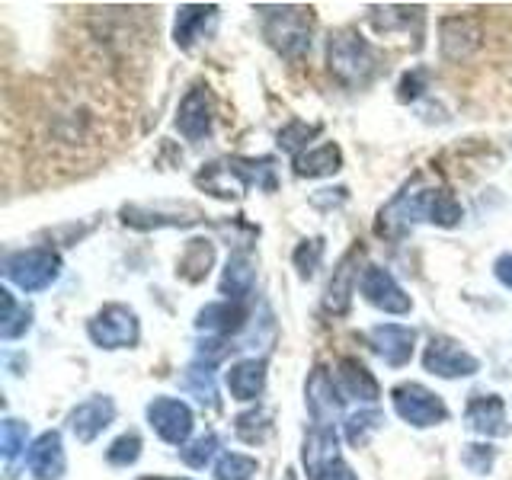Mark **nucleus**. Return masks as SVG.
I'll list each match as a JSON object with an SVG mask.
<instances>
[{"mask_svg": "<svg viewBox=\"0 0 512 480\" xmlns=\"http://www.w3.org/2000/svg\"><path fill=\"white\" fill-rule=\"evenodd\" d=\"M426 71L423 68H416V71H407L404 77H400V87H397V96H400V103H413L416 96H420L426 90Z\"/></svg>", "mask_w": 512, "mask_h": 480, "instance_id": "nucleus-38", "label": "nucleus"}, {"mask_svg": "<svg viewBox=\"0 0 512 480\" xmlns=\"http://www.w3.org/2000/svg\"><path fill=\"white\" fill-rule=\"evenodd\" d=\"M336 381H340V391L346 397H356V400H378L381 397L375 375L368 372L359 359H340V365H336Z\"/></svg>", "mask_w": 512, "mask_h": 480, "instance_id": "nucleus-22", "label": "nucleus"}, {"mask_svg": "<svg viewBox=\"0 0 512 480\" xmlns=\"http://www.w3.org/2000/svg\"><path fill=\"white\" fill-rule=\"evenodd\" d=\"M493 458H496V452L490 445H464V455H461L464 468L474 474H487L493 468Z\"/></svg>", "mask_w": 512, "mask_h": 480, "instance_id": "nucleus-37", "label": "nucleus"}, {"mask_svg": "<svg viewBox=\"0 0 512 480\" xmlns=\"http://www.w3.org/2000/svg\"><path fill=\"white\" fill-rule=\"evenodd\" d=\"M29 324H32V308H20L10 324L0 327V336H4V340H20V336L29 330Z\"/></svg>", "mask_w": 512, "mask_h": 480, "instance_id": "nucleus-39", "label": "nucleus"}, {"mask_svg": "<svg viewBox=\"0 0 512 480\" xmlns=\"http://www.w3.org/2000/svg\"><path fill=\"white\" fill-rule=\"evenodd\" d=\"M365 260V250L356 244L352 250L343 253V260L336 263L330 285L324 292V311L327 314H346L349 304H352V292H356V282H359V266Z\"/></svg>", "mask_w": 512, "mask_h": 480, "instance_id": "nucleus-13", "label": "nucleus"}, {"mask_svg": "<svg viewBox=\"0 0 512 480\" xmlns=\"http://www.w3.org/2000/svg\"><path fill=\"white\" fill-rule=\"evenodd\" d=\"M384 426V413L381 410H359L352 413L346 420V442L352 448H365L368 442H372L375 432H381Z\"/></svg>", "mask_w": 512, "mask_h": 480, "instance_id": "nucleus-27", "label": "nucleus"}, {"mask_svg": "<svg viewBox=\"0 0 512 480\" xmlns=\"http://www.w3.org/2000/svg\"><path fill=\"white\" fill-rule=\"evenodd\" d=\"M461 218H464L461 202L448 189L436 186V192H432V202H429V218L426 221L439 224V228H455Z\"/></svg>", "mask_w": 512, "mask_h": 480, "instance_id": "nucleus-29", "label": "nucleus"}, {"mask_svg": "<svg viewBox=\"0 0 512 480\" xmlns=\"http://www.w3.org/2000/svg\"><path fill=\"white\" fill-rule=\"evenodd\" d=\"M272 164H276L272 157H224L196 173V186L218 199H237L250 186H263L272 192L276 189V173H272L276 167Z\"/></svg>", "mask_w": 512, "mask_h": 480, "instance_id": "nucleus-1", "label": "nucleus"}, {"mask_svg": "<svg viewBox=\"0 0 512 480\" xmlns=\"http://www.w3.org/2000/svg\"><path fill=\"white\" fill-rule=\"evenodd\" d=\"M4 276L23 292H45L61 276V256L52 247L16 250L4 260Z\"/></svg>", "mask_w": 512, "mask_h": 480, "instance_id": "nucleus-4", "label": "nucleus"}, {"mask_svg": "<svg viewBox=\"0 0 512 480\" xmlns=\"http://www.w3.org/2000/svg\"><path fill=\"white\" fill-rule=\"evenodd\" d=\"M301 461L304 471H308L311 480H317L330 464L343 461L340 458V442H336V432L330 426H311V432L304 436V448H301Z\"/></svg>", "mask_w": 512, "mask_h": 480, "instance_id": "nucleus-17", "label": "nucleus"}, {"mask_svg": "<svg viewBox=\"0 0 512 480\" xmlns=\"http://www.w3.org/2000/svg\"><path fill=\"white\" fill-rule=\"evenodd\" d=\"M317 480H359V477H356V471H352L346 461H336V464H330V468H327L324 474H320Z\"/></svg>", "mask_w": 512, "mask_h": 480, "instance_id": "nucleus-41", "label": "nucleus"}, {"mask_svg": "<svg viewBox=\"0 0 512 480\" xmlns=\"http://www.w3.org/2000/svg\"><path fill=\"white\" fill-rule=\"evenodd\" d=\"M253 285H256V263H253V256L247 250L231 253L228 266H224V272H221V285H218L224 301H244L253 292Z\"/></svg>", "mask_w": 512, "mask_h": 480, "instance_id": "nucleus-20", "label": "nucleus"}, {"mask_svg": "<svg viewBox=\"0 0 512 480\" xmlns=\"http://www.w3.org/2000/svg\"><path fill=\"white\" fill-rule=\"evenodd\" d=\"M234 432H237V439H244L247 445H260L269 439V432H272V413L266 407L240 413L234 420Z\"/></svg>", "mask_w": 512, "mask_h": 480, "instance_id": "nucleus-26", "label": "nucleus"}, {"mask_svg": "<svg viewBox=\"0 0 512 480\" xmlns=\"http://www.w3.org/2000/svg\"><path fill=\"white\" fill-rule=\"evenodd\" d=\"M215 263V247L212 240H189L186 253L180 256V266H176V276L186 279V282H202L208 276V269Z\"/></svg>", "mask_w": 512, "mask_h": 480, "instance_id": "nucleus-25", "label": "nucleus"}, {"mask_svg": "<svg viewBox=\"0 0 512 480\" xmlns=\"http://www.w3.org/2000/svg\"><path fill=\"white\" fill-rule=\"evenodd\" d=\"M368 343H372V349L384 362L400 368V365H407L413 356L416 330L404 327V324H378V327H372V333H368Z\"/></svg>", "mask_w": 512, "mask_h": 480, "instance_id": "nucleus-15", "label": "nucleus"}, {"mask_svg": "<svg viewBox=\"0 0 512 480\" xmlns=\"http://www.w3.org/2000/svg\"><path fill=\"white\" fill-rule=\"evenodd\" d=\"M138 458H141V436L138 432H125V436H119L106 448V461L116 464V468H132Z\"/></svg>", "mask_w": 512, "mask_h": 480, "instance_id": "nucleus-34", "label": "nucleus"}, {"mask_svg": "<svg viewBox=\"0 0 512 480\" xmlns=\"http://www.w3.org/2000/svg\"><path fill=\"white\" fill-rule=\"evenodd\" d=\"M372 20L378 32H391V29H410V23L423 20V7H372Z\"/></svg>", "mask_w": 512, "mask_h": 480, "instance_id": "nucleus-31", "label": "nucleus"}, {"mask_svg": "<svg viewBox=\"0 0 512 480\" xmlns=\"http://www.w3.org/2000/svg\"><path fill=\"white\" fill-rule=\"evenodd\" d=\"M0 301H4V314H0V327H4V324H10V320L16 317V301H13V295L7 292V288L0 292Z\"/></svg>", "mask_w": 512, "mask_h": 480, "instance_id": "nucleus-43", "label": "nucleus"}, {"mask_svg": "<svg viewBox=\"0 0 512 480\" xmlns=\"http://www.w3.org/2000/svg\"><path fill=\"white\" fill-rule=\"evenodd\" d=\"M144 480H180V477H144ZM186 480V477H183Z\"/></svg>", "mask_w": 512, "mask_h": 480, "instance_id": "nucleus-44", "label": "nucleus"}, {"mask_svg": "<svg viewBox=\"0 0 512 480\" xmlns=\"http://www.w3.org/2000/svg\"><path fill=\"white\" fill-rule=\"evenodd\" d=\"M362 298L384 314H410L413 308L410 295L384 266H368L362 272Z\"/></svg>", "mask_w": 512, "mask_h": 480, "instance_id": "nucleus-10", "label": "nucleus"}, {"mask_svg": "<svg viewBox=\"0 0 512 480\" xmlns=\"http://www.w3.org/2000/svg\"><path fill=\"white\" fill-rule=\"evenodd\" d=\"M26 468H29L32 477H39V480H61L64 477V468H68V461H64L61 436H58L55 429L52 432H42V436L29 445Z\"/></svg>", "mask_w": 512, "mask_h": 480, "instance_id": "nucleus-16", "label": "nucleus"}, {"mask_svg": "<svg viewBox=\"0 0 512 480\" xmlns=\"http://www.w3.org/2000/svg\"><path fill=\"white\" fill-rule=\"evenodd\" d=\"M215 452H218V436L215 432H205V436H199L196 442L183 448L180 458H183V464H189L192 471H202L205 464L215 458Z\"/></svg>", "mask_w": 512, "mask_h": 480, "instance_id": "nucleus-36", "label": "nucleus"}, {"mask_svg": "<svg viewBox=\"0 0 512 480\" xmlns=\"http://www.w3.org/2000/svg\"><path fill=\"white\" fill-rule=\"evenodd\" d=\"M320 260H324V237L301 240L292 253V263H295L301 279H314V272L320 269Z\"/></svg>", "mask_w": 512, "mask_h": 480, "instance_id": "nucleus-33", "label": "nucleus"}, {"mask_svg": "<svg viewBox=\"0 0 512 480\" xmlns=\"http://www.w3.org/2000/svg\"><path fill=\"white\" fill-rule=\"evenodd\" d=\"M231 349H234V346H228V343H224V340H212V343H202V346H199V352H196V356H199V362L212 365V362H218V359H224V356H228Z\"/></svg>", "mask_w": 512, "mask_h": 480, "instance_id": "nucleus-40", "label": "nucleus"}, {"mask_svg": "<svg viewBox=\"0 0 512 480\" xmlns=\"http://www.w3.org/2000/svg\"><path fill=\"white\" fill-rule=\"evenodd\" d=\"M282 480H295V471H285V477Z\"/></svg>", "mask_w": 512, "mask_h": 480, "instance_id": "nucleus-45", "label": "nucleus"}, {"mask_svg": "<svg viewBox=\"0 0 512 480\" xmlns=\"http://www.w3.org/2000/svg\"><path fill=\"white\" fill-rule=\"evenodd\" d=\"M480 42H484V29L474 20V16H445L439 26V48L445 61H468Z\"/></svg>", "mask_w": 512, "mask_h": 480, "instance_id": "nucleus-11", "label": "nucleus"}, {"mask_svg": "<svg viewBox=\"0 0 512 480\" xmlns=\"http://www.w3.org/2000/svg\"><path fill=\"white\" fill-rule=\"evenodd\" d=\"M391 404H394L400 420L416 426V429L439 426V423L448 420L445 400L436 391H429V388H423V384H416V381L397 384V388L391 391Z\"/></svg>", "mask_w": 512, "mask_h": 480, "instance_id": "nucleus-5", "label": "nucleus"}, {"mask_svg": "<svg viewBox=\"0 0 512 480\" xmlns=\"http://www.w3.org/2000/svg\"><path fill=\"white\" fill-rule=\"evenodd\" d=\"M87 333L100 349H128L141 336L138 314L132 308H125V304H106L103 311L93 314Z\"/></svg>", "mask_w": 512, "mask_h": 480, "instance_id": "nucleus-6", "label": "nucleus"}, {"mask_svg": "<svg viewBox=\"0 0 512 480\" xmlns=\"http://www.w3.org/2000/svg\"><path fill=\"white\" fill-rule=\"evenodd\" d=\"M148 423L160 439L170 445H186L192 436V410L176 397H154L148 404Z\"/></svg>", "mask_w": 512, "mask_h": 480, "instance_id": "nucleus-9", "label": "nucleus"}, {"mask_svg": "<svg viewBox=\"0 0 512 480\" xmlns=\"http://www.w3.org/2000/svg\"><path fill=\"white\" fill-rule=\"evenodd\" d=\"M304 400H308L314 426H330L333 429L346 397H340V388L333 384V375L327 372V368L317 365L311 372V378H308V384H304Z\"/></svg>", "mask_w": 512, "mask_h": 480, "instance_id": "nucleus-12", "label": "nucleus"}, {"mask_svg": "<svg viewBox=\"0 0 512 480\" xmlns=\"http://www.w3.org/2000/svg\"><path fill=\"white\" fill-rule=\"evenodd\" d=\"M327 68L343 87H365L378 74V55L362 32L336 29L327 42Z\"/></svg>", "mask_w": 512, "mask_h": 480, "instance_id": "nucleus-2", "label": "nucleus"}, {"mask_svg": "<svg viewBox=\"0 0 512 480\" xmlns=\"http://www.w3.org/2000/svg\"><path fill=\"white\" fill-rule=\"evenodd\" d=\"M317 132H320V125H308V122L295 119V122H288L282 132H279V148L298 157L304 144H308ZM304 151H308V148H304Z\"/></svg>", "mask_w": 512, "mask_h": 480, "instance_id": "nucleus-35", "label": "nucleus"}, {"mask_svg": "<svg viewBox=\"0 0 512 480\" xmlns=\"http://www.w3.org/2000/svg\"><path fill=\"white\" fill-rule=\"evenodd\" d=\"M423 365L439 378H471L480 372V362L452 336H432L423 352Z\"/></svg>", "mask_w": 512, "mask_h": 480, "instance_id": "nucleus-7", "label": "nucleus"}, {"mask_svg": "<svg viewBox=\"0 0 512 480\" xmlns=\"http://www.w3.org/2000/svg\"><path fill=\"white\" fill-rule=\"evenodd\" d=\"M464 420H468V426L474 432H480V436H509V423H506V404L503 397L496 394H474L468 410H464Z\"/></svg>", "mask_w": 512, "mask_h": 480, "instance_id": "nucleus-18", "label": "nucleus"}, {"mask_svg": "<svg viewBox=\"0 0 512 480\" xmlns=\"http://www.w3.org/2000/svg\"><path fill=\"white\" fill-rule=\"evenodd\" d=\"M247 324V308L240 301H215L196 314V327L215 336H231Z\"/></svg>", "mask_w": 512, "mask_h": 480, "instance_id": "nucleus-19", "label": "nucleus"}, {"mask_svg": "<svg viewBox=\"0 0 512 480\" xmlns=\"http://www.w3.org/2000/svg\"><path fill=\"white\" fill-rule=\"evenodd\" d=\"M260 464L250 455H240V452H228L221 455V461L215 464V480H253Z\"/></svg>", "mask_w": 512, "mask_h": 480, "instance_id": "nucleus-32", "label": "nucleus"}, {"mask_svg": "<svg viewBox=\"0 0 512 480\" xmlns=\"http://www.w3.org/2000/svg\"><path fill=\"white\" fill-rule=\"evenodd\" d=\"M340 167H343V151H340V144H333V141L320 144V148H311V151H301L295 157V173L308 176V180L333 176Z\"/></svg>", "mask_w": 512, "mask_h": 480, "instance_id": "nucleus-24", "label": "nucleus"}, {"mask_svg": "<svg viewBox=\"0 0 512 480\" xmlns=\"http://www.w3.org/2000/svg\"><path fill=\"white\" fill-rule=\"evenodd\" d=\"M269 45L288 61H301L311 48L314 16L304 7H260Z\"/></svg>", "mask_w": 512, "mask_h": 480, "instance_id": "nucleus-3", "label": "nucleus"}, {"mask_svg": "<svg viewBox=\"0 0 512 480\" xmlns=\"http://www.w3.org/2000/svg\"><path fill=\"white\" fill-rule=\"evenodd\" d=\"M266 388V359H240L228 372V391L234 400H256Z\"/></svg>", "mask_w": 512, "mask_h": 480, "instance_id": "nucleus-21", "label": "nucleus"}, {"mask_svg": "<svg viewBox=\"0 0 512 480\" xmlns=\"http://www.w3.org/2000/svg\"><path fill=\"white\" fill-rule=\"evenodd\" d=\"M215 16H218V7H212V4H208V7L205 4H186V7H180V10H176V23H173L176 45H180L183 52H189L192 42L202 36L205 23H212Z\"/></svg>", "mask_w": 512, "mask_h": 480, "instance_id": "nucleus-23", "label": "nucleus"}, {"mask_svg": "<svg viewBox=\"0 0 512 480\" xmlns=\"http://www.w3.org/2000/svg\"><path fill=\"white\" fill-rule=\"evenodd\" d=\"M215 125V100L205 84H192L176 109V128L186 141H202Z\"/></svg>", "mask_w": 512, "mask_h": 480, "instance_id": "nucleus-8", "label": "nucleus"}, {"mask_svg": "<svg viewBox=\"0 0 512 480\" xmlns=\"http://www.w3.org/2000/svg\"><path fill=\"white\" fill-rule=\"evenodd\" d=\"M183 388L199 400L202 407H218V391H215V378H212V368H202V365H192L186 368L183 375Z\"/></svg>", "mask_w": 512, "mask_h": 480, "instance_id": "nucleus-28", "label": "nucleus"}, {"mask_svg": "<svg viewBox=\"0 0 512 480\" xmlns=\"http://www.w3.org/2000/svg\"><path fill=\"white\" fill-rule=\"evenodd\" d=\"M26 439H29V423L13 420V416H7V420L0 423V452H4L7 464H13L16 458L23 455Z\"/></svg>", "mask_w": 512, "mask_h": 480, "instance_id": "nucleus-30", "label": "nucleus"}, {"mask_svg": "<svg viewBox=\"0 0 512 480\" xmlns=\"http://www.w3.org/2000/svg\"><path fill=\"white\" fill-rule=\"evenodd\" d=\"M493 276L500 279L506 288H512V253H503L500 260L493 263Z\"/></svg>", "mask_w": 512, "mask_h": 480, "instance_id": "nucleus-42", "label": "nucleus"}, {"mask_svg": "<svg viewBox=\"0 0 512 480\" xmlns=\"http://www.w3.org/2000/svg\"><path fill=\"white\" fill-rule=\"evenodd\" d=\"M112 420H116V404H112V397L100 394V397L84 400V404H77L68 416V426L77 436V442L90 445L103 429L112 426Z\"/></svg>", "mask_w": 512, "mask_h": 480, "instance_id": "nucleus-14", "label": "nucleus"}]
</instances>
